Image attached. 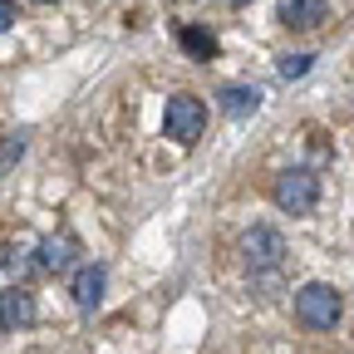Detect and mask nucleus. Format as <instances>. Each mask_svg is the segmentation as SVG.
<instances>
[{
    "label": "nucleus",
    "instance_id": "1",
    "mask_svg": "<svg viewBox=\"0 0 354 354\" xmlns=\"http://www.w3.org/2000/svg\"><path fill=\"white\" fill-rule=\"evenodd\" d=\"M339 310H344V300H339V290L325 286V281H310V286L295 290V320L310 325V330H330V325H339Z\"/></svg>",
    "mask_w": 354,
    "mask_h": 354
},
{
    "label": "nucleus",
    "instance_id": "2",
    "mask_svg": "<svg viewBox=\"0 0 354 354\" xmlns=\"http://www.w3.org/2000/svg\"><path fill=\"white\" fill-rule=\"evenodd\" d=\"M207 128V104L197 94H172L167 99V113H162V133L177 143V148H192Z\"/></svg>",
    "mask_w": 354,
    "mask_h": 354
},
{
    "label": "nucleus",
    "instance_id": "3",
    "mask_svg": "<svg viewBox=\"0 0 354 354\" xmlns=\"http://www.w3.org/2000/svg\"><path fill=\"white\" fill-rule=\"evenodd\" d=\"M271 197H276V207L290 212V216L315 212V202H320V177H315V167H286V172L276 177Z\"/></svg>",
    "mask_w": 354,
    "mask_h": 354
},
{
    "label": "nucleus",
    "instance_id": "4",
    "mask_svg": "<svg viewBox=\"0 0 354 354\" xmlns=\"http://www.w3.org/2000/svg\"><path fill=\"white\" fill-rule=\"evenodd\" d=\"M241 256H246V266H251V276L276 271V266L286 261V236H281L276 227H251V232L241 236Z\"/></svg>",
    "mask_w": 354,
    "mask_h": 354
},
{
    "label": "nucleus",
    "instance_id": "5",
    "mask_svg": "<svg viewBox=\"0 0 354 354\" xmlns=\"http://www.w3.org/2000/svg\"><path fill=\"white\" fill-rule=\"evenodd\" d=\"M104 286H109V271L99 261H84L79 271L69 276V295H74V305L84 310V315H94V310L104 305Z\"/></svg>",
    "mask_w": 354,
    "mask_h": 354
},
{
    "label": "nucleus",
    "instance_id": "6",
    "mask_svg": "<svg viewBox=\"0 0 354 354\" xmlns=\"http://www.w3.org/2000/svg\"><path fill=\"white\" fill-rule=\"evenodd\" d=\"M74 256H79V241H74L69 232L44 236V241H39V271H50V276H69V271H79Z\"/></svg>",
    "mask_w": 354,
    "mask_h": 354
},
{
    "label": "nucleus",
    "instance_id": "7",
    "mask_svg": "<svg viewBox=\"0 0 354 354\" xmlns=\"http://www.w3.org/2000/svg\"><path fill=\"white\" fill-rule=\"evenodd\" d=\"M35 325V295L30 290H0V335H10V330H25Z\"/></svg>",
    "mask_w": 354,
    "mask_h": 354
},
{
    "label": "nucleus",
    "instance_id": "8",
    "mask_svg": "<svg viewBox=\"0 0 354 354\" xmlns=\"http://www.w3.org/2000/svg\"><path fill=\"white\" fill-rule=\"evenodd\" d=\"M276 15H281V25H290V30H315V25L330 15V0H281Z\"/></svg>",
    "mask_w": 354,
    "mask_h": 354
},
{
    "label": "nucleus",
    "instance_id": "9",
    "mask_svg": "<svg viewBox=\"0 0 354 354\" xmlns=\"http://www.w3.org/2000/svg\"><path fill=\"white\" fill-rule=\"evenodd\" d=\"M216 104H221V113H232V118H251L261 109V88L256 84H227L216 94Z\"/></svg>",
    "mask_w": 354,
    "mask_h": 354
},
{
    "label": "nucleus",
    "instance_id": "10",
    "mask_svg": "<svg viewBox=\"0 0 354 354\" xmlns=\"http://www.w3.org/2000/svg\"><path fill=\"white\" fill-rule=\"evenodd\" d=\"M177 44H183V50L192 55V59H216V35L212 30H202V25H183V30H177Z\"/></svg>",
    "mask_w": 354,
    "mask_h": 354
},
{
    "label": "nucleus",
    "instance_id": "11",
    "mask_svg": "<svg viewBox=\"0 0 354 354\" xmlns=\"http://www.w3.org/2000/svg\"><path fill=\"white\" fill-rule=\"evenodd\" d=\"M281 79H305L310 74V55H281Z\"/></svg>",
    "mask_w": 354,
    "mask_h": 354
},
{
    "label": "nucleus",
    "instance_id": "12",
    "mask_svg": "<svg viewBox=\"0 0 354 354\" xmlns=\"http://www.w3.org/2000/svg\"><path fill=\"white\" fill-rule=\"evenodd\" d=\"M20 153H25V138H10V143H6V153H0V172H6V167H10Z\"/></svg>",
    "mask_w": 354,
    "mask_h": 354
},
{
    "label": "nucleus",
    "instance_id": "13",
    "mask_svg": "<svg viewBox=\"0 0 354 354\" xmlns=\"http://www.w3.org/2000/svg\"><path fill=\"white\" fill-rule=\"evenodd\" d=\"M15 20H20V10L10 6V0H0V30H10Z\"/></svg>",
    "mask_w": 354,
    "mask_h": 354
},
{
    "label": "nucleus",
    "instance_id": "14",
    "mask_svg": "<svg viewBox=\"0 0 354 354\" xmlns=\"http://www.w3.org/2000/svg\"><path fill=\"white\" fill-rule=\"evenodd\" d=\"M227 6H251V0H227Z\"/></svg>",
    "mask_w": 354,
    "mask_h": 354
},
{
    "label": "nucleus",
    "instance_id": "15",
    "mask_svg": "<svg viewBox=\"0 0 354 354\" xmlns=\"http://www.w3.org/2000/svg\"><path fill=\"white\" fill-rule=\"evenodd\" d=\"M35 6H55V0H35Z\"/></svg>",
    "mask_w": 354,
    "mask_h": 354
}]
</instances>
